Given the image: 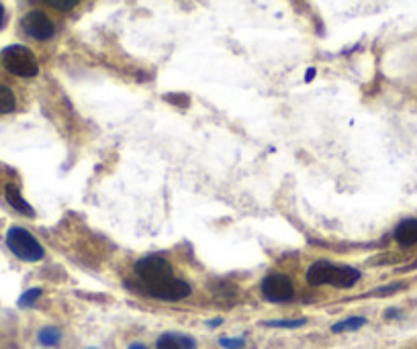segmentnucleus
<instances>
[{
	"mask_svg": "<svg viewBox=\"0 0 417 349\" xmlns=\"http://www.w3.org/2000/svg\"><path fill=\"white\" fill-rule=\"evenodd\" d=\"M360 280V272L350 265H333V263L315 262L307 270V282L311 286L329 284L333 288H352Z\"/></svg>",
	"mask_w": 417,
	"mask_h": 349,
	"instance_id": "obj_1",
	"label": "nucleus"
},
{
	"mask_svg": "<svg viewBox=\"0 0 417 349\" xmlns=\"http://www.w3.org/2000/svg\"><path fill=\"white\" fill-rule=\"evenodd\" d=\"M384 316H387V319H393V316H399V311H397V309H391V311H387V313H384Z\"/></svg>",
	"mask_w": 417,
	"mask_h": 349,
	"instance_id": "obj_19",
	"label": "nucleus"
},
{
	"mask_svg": "<svg viewBox=\"0 0 417 349\" xmlns=\"http://www.w3.org/2000/svg\"><path fill=\"white\" fill-rule=\"evenodd\" d=\"M144 290L145 294L160 298V300H168V302H176V300H182L190 294V286L184 280L176 278L166 280V282L154 284V286H144Z\"/></svg>",
	"mask_w": 417,
	"mask_h": 349,
	"instance_id": "obj_7",
	"label": "nucleus"
},
{
	"mask_svg": "<svg viewBox=\"0 0 417 349\" xmlns=\"http://www.w3.org/2000/svg\"><path fill=\"white\" fill-rule=\"evenodd\" d=\"M313 78H315V70H313V68H311V70H309L307 74H305V82H311V80H313Z\"/></svg>",
	"mask_w": 417,
	"mask_h": 349,
	"instance_id": "obj_20",
	"label": "nucleus"
},
{
	"mask_svg": "<svg viewBox=\"0 0 417 349\" xmlns=\"http://www.w3.org/2000/svg\"><path fill=\"white\" fill-rule=\"evenodd\" d=\"M2 64L6 71H11L13 76H18V78H35L39 74L35 55L25 45H8L2 52Z\"/></svg>",
	"mask_w": 417,
	"mask_h": 349,
	"instance_id": "obj_2",
	"label": "nucleus"
},
{
	"mask_svg": "<svg viewBox=\"0 0 417 349\" xmlns=\"http://www.w3.org/2000/svg\"><path fill=\"white\" fill-rule=\"evenodd\" d=\"M135 276L144 282V286H154L172 278V265L162 256H145L135 263Z\"/></svg>",
	"mask_w": 417,
	"mask_h": 349,
	"instance_id": "obj_4",
	"label": "nucleus"
},
{
	"mask_svg": "<svg viewBox=\"0 0 417 349\" xmlns=\"http://www.w3.org/2000/svg\"><path fill=\"white\" fill-rule=\"evenodd\" d=\"M262 294L270 302H287L295 297V286L287 274H268L262 282Z\"/></svg>",
	"mask_w": 417,
	"mask_h": 349,
	"instance_id": "obj_5",
	"label": "nucleus"
},
{
	"mask_svg": "<svg viewBox=\"0 0 417 349\" xmlns=\"http://www.w3.org/2000/svg\"><path fill=\"white\" fill-rule=\"evenodd\" d=\"M403 286L401 284H393V286H384V288H381V290H377L375 294L377 297H384V294H391V292H397V290H401Z\"/></svg>",
	"mask_w": 417,
	"mask_h": 349,
	"instance_id": "obj_18",
	"label": "nucleus"
},
{
	"mask_svg": "<svg viewBox=\"0 0 417 349\" xmlns=\"http://www.w3.org/2000/svg\"><path fill=\"white\" fill-rule=\"evenodd\" d=\"M158 349H195V339H190L186 335L166 333L158 339Z\"/></svg>",
	"mask_w": 417,
	"mask_h": 349,
	"instance_id": "obj_9",
	"label": "nucleus"
},
{
	"mask_svg": "<svg viewBox=\"0 0 417 349\" xmlns=\"http://www.w3.org/2000/svg\"><path fill=\"white\" fill-rule=\"evenodd\" d=\"M6 245H8V249L17 256L18 260H23V262H39L45 256L41 244L37 241L27 229H8V233H6Z\"/></svg>",
	"mask_w": 417,
	"mask_h": 349,
	"instance_id": "obj_3",
	"label": "nucleus"
},
{
	"mask_svg": "<svg viewBox=\"0 0 417 349\" xmlns=\"http://www.w3.org/2000/svg\"><path fill=\"white\" fill-rule=\"evenodd\" d=\"M221 348H225V349H241L244 345H246V341L241 339V337H236V339H229V337H223L221 341Z\"/></svg>",
	"mask_w": 417,
	"mask_h": 349,
	"instance_id": "obj_17",
	"label": "nucleus"
},
{
	"mask_svg": "<svg viewBox=\"0 0 417 349\" xmlns=\"http://www.w3.org/2000/svg\"><path fill=\"white\" fill-rule=\"evenodd\" d=\"M395 241L403 247L417 244V219H405L395 229Z\"/></svg>",
	"mask_w": 417,
	"mask_h": 349,
	"instance_id": "obj_8",
	"label": "nucleus"
},
{
	"mask_svg": "<svg viewBox=\"0 0 417 349\" xmlns=\"http://www.w3.org/2000/svg\"><path fill=\"white\" fill-rule=\"evenodd\" d=\"M4 27V6L0 4V29Z\"/></svg>",
	"mask_w": 417,
	"mask_h": 349,
	"instance_id": "obj_21",
	"label": "nucleus"
},
{
	"mask_svg": "<svg viewBox=\"0 0 417 349\" xmlns=\"http://www.w3.org/2000/svg\"><path fill=\"white\" fill-rule=\"evenodd\" d=\"M21 27H23V31L27 33L29 37H33L37 41H45V39H52L55 33V27L54 23H52V18L47 17L45 13H41V11H31V13H27L23 21H21Z\"/></svg>",
	"mask_w": 417,
	"mask_h": 349,
	"instance_id": "obj_6",
	"label": "nucleus"
},
{
	"mask_svg": "<svg viewBox=\"0 0 417 349\" xmlns=\"http://www.w3.org/2000/svg\"><path fill=\"white\" fill-rule=\"evenodd\" d=\"M366 325V319L364 316H350V319H345V321H340V323H336L333 327H331V331L333 333H345V331H356V329H360Z\"/></svg>",
	"mask_w": 417,
	"mask_h": 349,
	"instance_id": "obj_12",
	"label": "nucleus"
},
{
	"mask_svg": "<svg viewBox=\"0 0 417 349\" xmlns=\"http://www.w3.org/2000/svg\"><path fill=\"white\" fill-rule=\"evenodd\" d=\"M39 297H41V288H31V290H27L23 297L18 298V307H31Z\"/></svg>",
	"mask_w": 417,
	"mask_h": 349,
	"instance_id": "obj_16",
	"label": "nucleus"
},
{
	"mask_svg": "<svg viewBox=\"0 0 417 349\" xmlns=\"http://www.w3.org/2000/svg\"><path fill=\"white\" fill-rule=\"evenodd\" d=\"M37 337H39V343H41V345H45V348H54V345L59 343V339H62V331H59V329H55V327H43Z\"/></svg>",
	"mask_w": 417,
	"mask_h": 349,
	"instance_id": "obj_13",
	"label": "nucleus"
},
{
	"mask_svg": "<svg viewBox=\"0 0 417 349\" xmlns=\"http://www.w3.org/2000/svg\"><path fill=\"white\" fill-rule=\"evenodd\" d=\"M4 196H6V202H8L15 210L23 212V214H33L31 205L23 198V194H21V190H18L17 186L8 184V186L4 188Z\"/></svg>",
	"mask_w": 417,
	"mask_h": 349,
	"instance_id": "obj_10",
	"label": "nucleus"
},
{
	"mask_svg": "<svg viewBox=\"0 0 417 349\" xmlns=\"http://www.w3.org/2000/svg\"><path fill=\"white\" fill-rule=\"evenodd\" d=\"M17 106V98L13 94V90L4 84H0V115H6V113H13Z\"/></svg>",
	"mask_w": 417,
	"mask_h": 349,
	"instance_id": "obj_11",
	"label": "nucleus"
},
{
	"mask_svg": "<svg viewBox=\"0 0 417 349\" xmlns=\"http://www.w3.org/2000/svg\"><path fill=\"white\" fill-rule=\"evenodd\" d=\"M307 323V319H282V321H266V327H280V329H295V327H303Z\"/></svg>",
	"mask_w": 417,
	"mask_h": 349,
	"instance_id": "obj_14",
	"label": "nucleus"
},
{
	"mask_svg": "<svg viewBox=\"0 0 417 349\" xmlns=\"http://www.w3.org/2000/svg\"><path fill=\"white\" fill-rule=\"evenodd\" d=\"M41 2H45V4L54 6L55 11H62V13L72 11L74 6L78 4V0H41Z\"/></svg>",
	"mask_w": 417,
	"mask_h": 349,
	"instance_id": "obj_15",
	"label": "nucleus"
},
{
	"mask_svg": "<svg viewBox=\"0 0 417 349\" xmlns=\"http://www.w3.org/2000/svg\"><path fill=\"white\" fill-rule=\"evenodd\" d=\"M129 349H147V348L142 345V343H133V345H129Z\"/></svg>",
	"mask_w": 417,
	"mask_h": 349,
	"instance_id": "obj_22",
	"label": "nucleus"
}]
</instances>
